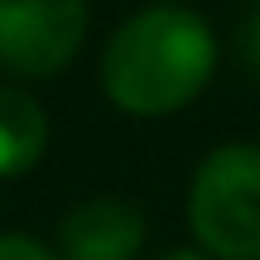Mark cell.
<instances>
[{"instance_id": "obj_1", "label": "cell", "mask_w": 260, "mask_h": 260, "mask_svg": "<svg viewBox=\"0 0 260 260\" xmlns=\"http://www.w3.org/2000/svg\"><path fill=\"white\" fill-rule=\"evenodd\" d=\"M217 58L222 44L207 15L178 0H154L111 29L96 77L116 111L135 121H164L212 87Z\"/></svg>"}, {"instance_id": "obj_2", "label": "cell", "mask_w": 260, "mask_h": 260, "mask_svg": "<svg viewBox=\"0 0 260 260\" xmlns=\"http://www.w3.org/2000/svg\"><path fill=\"white\" fill-rule=\"evenodd\" d=\"M188 232L212 260H260V145L226 140L188 178Z\"/></svg>"}, {"instance_id": "obj_3", "label": "cell", "mask_w": 260, "mask_h": 260, "mask_svg": "<svg viewBox=\"0 0 260 260\" xmlns=\"http://www.w3.org/2000/svg\"><path fill=\"white\" fill-rule=\"evenodd\" d=\"M87 29V0H0V68L19 82H48L77 63Z\"/></svg>"}, {"instance_id": "obj_4", "label": "cell", "mask_w": 260, "mask_h": 260, "mask_svg": "<svg viewBox=\"0 0 260 260\" xmlns=\"http://www.w3.org/2000/svg\"><path fill=\"white\" fill-rule=\"evenodd\" d=\"M145 207L121 193H92L58 222V260H135L145 251Z\"/></svg>"}, {"instance_id": "obj_5", "label": "cell", "mask_w": 260, "mask_h": 260, "mask_svg": "<svg viewBox=\"0 0 260 260\" xmlns=\"http://www.w3.org/2000/svg\"><path fill=\"white\" fill-rule=\"evenodd\" d=\"M48 111L34 92L5 82L0 87V178H19L48 154Z\"/></svg>"}, {"instance_id": "obj_6", "label": "cell", "mask_w": 260, "mask_h": 260, "mask_svg": "<svg viewBox=\"0 0 260 260\" xmlns=\"http://www.w3.org/2000/svg\"><path fill=\"white\" fill-rule=\"evenodd\" d=\"M232 58H236V68H241V73L260 87V5L241 19V24H236V34H232Z\"/></svg>"}, {"instance_id": "obj_7", "label": "cell", "mask_w": 260, "mask_h": 260, "mask_svg": "<svg viewBox=\"0 0 260 260\" xmlns=\"http://www.w3.org/2000/svg\"><path fill=\"white\" fill-rule=\"evenodd\" d=\"M0 260H58L53 246H44L29 232H0Z\"/></svg>"}, {"instance_id": "obj_8", "label": "cell", "mask_w": 260, "mask_h": 260, "mask_svg": "<svg viewBox=\"0 0 260 260\" xmlns=\"http://www.w3.org/2000/svg\"><path fill=\"white\" fill-rule=\"evenodd\" d=\"M154 260H212V255H203L198 246H169V251H159Z\"/></svg>"}, {"instance_id": "obj_9", "label": "cell", "mask_w": 260, "mask_h": 260, "mask_svg": "<svg viewBox=\"0 0 260 260\" xmlns=\"http://www.w3.org/2000/svg\"><path fill=\"white\" fill-rule=\"evenodd\" d=\"M246 5H260V0H246Z\"/></svg>"}]
</instances>
